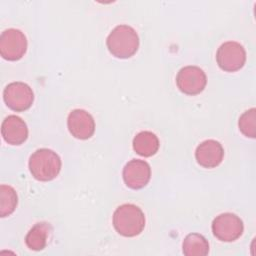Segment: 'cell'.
<instances>
[{
  "mask_svg": "<svg viewBox=\"0 0 256 256\" xmlns=\"http://www.w3.org/2000/svg\"><path fill=\"white\" fill-rule=\"evenodd\" d=\"M106 44L109 52L120 59L132 57L139 48V37L129 25H118L108 35Z\"/></svg>",
  "mask_w": 256,
  "mask_h": 256,
  "instance_id": "6da1fadb",
  "label": "cell"
},
{
  "mask_svg": "<svg viewBox=\"0 0 256 256\" xmlns=\"http://www.w3.org/2000/svg\"><path fill=\"white\" fill-rule=\"evenodd\" d=\"M113 226L122 236L134 237L145 227V215L136 205L127 203L120 205L113 214Z\"/></svg>",
  "mask_w": 256,
  "mask_h": 256,
  "instance_id": "7a4b0ae2",
  "label": "cell"
},
{
  "mask_svg": "<svg viewBox=\"0 0 256 256\" xmlns=\"http://www.w3.org/2000/svg\"><path fill=\"white\" fill-rule=\"evenodd\" d=\"M29 170L38 181H51L56 178L61 170V159L51 149H37L29 158Z\"/></svg>",
  "mask_w": 256,
  "mask_h": 256,
  "instance_id": "3957f363",
  "label": "cell"
},
{
  "mask_svg": "<svg viewBox=\"0 0 256 256\" xmlns=\"http://www.w3.org/2000/svg\"><path fill=\"white\" fill-rule=\"evenodd\" d=\"M218 66L226 72L240 70L246 61L244 47L236 41H227L220 45L216 53Z\"/></svg>",
  "mask_w": 256,
  "mask_h": 256,
  "instance_id": "277c9868",
  "label": "cell"
},
{
  "mask_svg": "<svg viewBox=\"0 0 256 256\" xmlns=\"http://www.w3.org/2000/svg\"><path fill=\"white\" fill-rule=\"evenodd\" d=\"M27 50V39L24 33L15 28L4 30L0 36V55L9 61L21 59Z\"/></svg>",
  "mask_w": 256,
  "mask_h": 256,
  "instance_id": "5b68a950",
  "label": "cell"
},
{
  "mask_svg": "<svg viewBox=\"0 0 256 256\" xmlns=\"http://www.w3.org/2000/svg\"><path fill=\"white\" fill-rule=\"evenodd\" d=\"M243 230V221L234 213H222L216 216L212 222V232L220 241H235L242 235Z\"/></svg>",
  "mask_w": 256,
  "mask_h": 256,
  "instance_id": "8992f818",
  "label": "cell"
},
{
  "mask_svg": "<svg viewBox=\"0 0 256 256\" xmlns=\"http://www.w3.org/2000/svg\"><path fill=\"white\" fill-rule=\"evenodd\" d=\"M3 99L10 109L21 112L31 107L34 101V93L28 84L17 81L9 83L5 87Z\"/></svg>",
  "mask_w": 256,
  "mask_h": 256,
  "instance_id": "52a82bcc",
  "label": "cell"
},
{
  "mask_svg": "<svg viewBox=\"0 0 256 256\" xmlns=\"http://www.w3.org/2000/svg\"><path fill=\"white\" fill-rule=\"evenodd\" d=\"M207 83L205 72L198 66H185L176 76V84L181 92L187 95L201 93Z\"/></svg>",
  "mask_w": 256,
  "mask_h": 256,
  "instance_id": "ba28073f",
  "label": "cell"
},
{
  "mask_svg": "<svg viewBox=\"0 0 256 256\" xmlns=\"http://www.w3.org/2000/svg\"><path fill=\"white\" fill-rule=\"evenodd\" d=\"M123 180L131 189H141L146 186L151 177L150 165L140 159H132L123 168Z\"/></svg>",
  "mask_w": 256,
  "mask_h": 256,
  "instance_id": "9c48e42d",
  "label": "cell"
},
{
  "mask_svg": "<svg viewBox=\"0 0 256 256\" xmlns=\"http://www.w3.org/2000/svg\"><path fill=\"white\" fill-rule=\"evenodd\" d=\"M67 126L71 135L81 140L90 138L95 131V121L92 115L83 109H74L69 113Z\"/></svg>",
  "mask_w": 256,
  "mask_h": 256,
  "instance_id": "30bf717a",
  "label": "cell"
},
{
  "mask_svg": "<svg viewBox=\"0 0 256 256\" xmlns=\"http://www.w3.org/2000/svg\"><path fill=\"white\" fill-rule=\"evenodd\" d=\"M224 149L220 142L208 139L201 142L195 151L197 163L204 168L217 167L223 160Z\"/></svg>",
  "mask_w": 256,
  "mask_h": 256,
  "instance_id": "8fae6325",
  "label": "cell"
},
{
  "mask_svg": "<svg viewBox=\"0 0 256 256\" xmlns=\"http://www.w3.org/2000/svg\"><path fill=\"white\" fill-rule=\"evenodd\" d=\"M1 134L8 144L21 145L28 137V128L22 118L9 115L2 122Z\"/></svg>",
  "mask_w": 256,
  "mask_h": 256,
  "instance_id": "7c38bea8",
  "label": "cell"
},
{
  "mask_svg": "<svg viewBox=\"0 0 256 256\" xmlns=\"http://www.w3.org/2000/svg\"><path fill=\"white\" fill-rule=\"evenodd\" d=\"M52 232V227L47 222L36 223L27 233L25 243L27 247L34 251H40L47 245L48 238Z\"/></svg>",
  "mask_w": 256,
  "mask_h": 256,
  "instance_id": "4fadbf2b",
  "label": "cell"
},
{
  "mask_svg": "<svg viewBox=\"0 0 256 256\" xmlns=\"http://www.w3.org/2000/svg\"><path fill=\"white\" fill-rule=\"evenodd\" d=\"M158 137L150 131H141L133 139V149L140 156L150 157L159 149Z\"/></svg>",
  "mask_w": 256,
  "mask_h": 256,
  "instance_id": "5bb4252c",
  "label": "cell"
},
{
  "mask_svg": "<svg viewBox=\"0 0 256 256\" xmlns=\"http://www.w3.org/2000/svg\"><path fill=\"white\" fill-rule=\"evenodd\" d=\"M182 248L186 256H205L209 252V243L203 235L190 233L184 238Z\"/></svg>",
  "mask_w": 256,
  "mask_h": 256,
  "instance_id": "9a60e30c",
  "label": "cell"
},
{
  "mask_svg": "<svg viewBox=\"0 0 256 256\" xmlns=\"http://www.w3.org/2000/svg\"><path fill=\"white\" fill-rule=\"evenodd\" d=\"M18 203V197L15 189L9 185L0 186V216L6 217L11 215Z\"/></svg>",
  "mask_w": 256,
  "mask_h": 256,
  "instance_id": "2e32d148",
  "label": "cell"
},
{
  "mask_svg": "<svg viewBox=\"0 0 256 256\" xmlns=\"http://www.w3.org/2000/svg\"><path fill=\"white\" fill-rule=\"evenodd\" d=\"M239 130L246 137L255 138L256 136V110L255 108H251L245 111L240 117L238 121Z\"/></svg>",
  "mask_w": 256,
  "mask_h": 256,
  "instance_id": "e0dca14e",
  "label": "cell"
}]
</instances>
